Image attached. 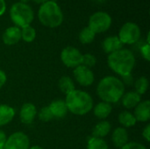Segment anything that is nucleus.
Returning <instances> with one entry per match:
<instances>
[{"instance_id": "1", "label": "nucleus", "mask_w": 150, "mask_h": 149, "mask_svg": "<svg viewBox=\"0 0 150 149\" xmlns=\"http://www.w3.org/2000/svg\"><path fill=\"white\" fill-rule=\"evenodd\" d=\"M99 97L106 103L118 102L125 91V85L121 80L114 76H106L103 78L97 88Z\"/></svg>"}, {"instance_id": "2", "label": "nucleus", "mask_w": 150, "mask_h": 149, "mask_svg": "<svg viewBox=\"0 0 150 149\" xmlns=\"http://www.w3.org/2000/svg\"><path fill=\"white\" fill-rule=\"evenodd\" d=\"M135 64V57L128 49H120L108 56L109 67L117 74L126 76L131 74Z\"/></svg>"}, {"instance_id": "3", "label": "nucleus", "mask_w": 150, "mask_h": 149, "mask_svg": "<svg viewBox=\"0 0 150 149\" xmlns=\"http://www.w3.org/2000/svg\"><path fill=\"white\" fill-rule=\"evenodd\" d=\"M68 111L76 115H84L93 106L91 97L85 91L74 90L67 95L65 101Z\"/></svg>"}, {"instance_id": "4", "label": "nucleus", "mask_w": 150, "mask_h": 149, "mask_svg": "<svg viewBox=\"0 0 150 149\" xmlns=\"http://www.w3.org/2000/svg\"><path fill=\"white\" fill-rule=\"evenodd\" d=\"M38 18L43 25L54 28L62 23L63 14L57 3L48 0L40 5L38 11Z\"/></svg>"}, {"instance_id": "5", "label": "nucleus", "mask_w": 150, "mask_h": 149, "mask_svg": "<svg viewBox=\"0 0 150 149\" xmlns=\"http://www.w3.org/2000/svg\"><path fill=\"white\" fill-rule=\"evenodd\" d=\"M10 17L16 26L23 28L30 25L33 20L34 14L33 9L27 4L18 2L11 5Z\"/></svg>"}, {"instance_id": "6", "label": "nucleus", "mask_w": 150, "mask_h": 149, "mask_svg": "<svg viewBox=\"0 0 150 149\" xmlns=\"http://www.w3.org/2000/svg\"><path fill=\"white\" fill-rule=\"evenodd\" d=\"M112 25L111 16L105 11H97L93 13L89 19V27L95 33H101L107 31Z\"/></svg>"}, {"instance_id": "7", "label": "nucleus", "mask_w": 150, "mask_h": 149, "mask_svg": "<svg viewBox=\"0 0 150 149\" xmlns=\"http://www.w3.org/2000/svg\"><path fill=\"white\" fill-rule=\"evenodd\" d=\"M119 39L124 44H134L141 37V29L134 22H127L122 25L119 32Z\"/></svg>"}, {"instance_id": "8", "label": "nucleus", "mask_w": 150, "mask_h": 149, "mask_svg": "<svg viewBox=\"0 0 150 149\" xmlns=\"http://www.w3.org/2000/svg\"><path fill=\"white\" fill-rule=\"evenodd\" d=\"M83 54L80 51L73 47H65L61 54V59L64 65L69 68H76L82 64Z\"/></svg>"}, {"instance_id": "9", "label": "nucleus", "mask_w": 150, "mask_h": 149, "mask_svg": "<svg viewBox=\"0 0 150 149\" xmlns=\"http://www.w3.org/2000/svg\"><path fill=\"white\" fill-rule=\"evenodd\" d=\"M29 145L28 137L21 132H17L6 140L4 149H29Z\"/></svg>"}, {"instance_id": "10", "label": "nucleus", "mask_w": 150, "mask_h": 149, "mask_svg": "<svg viewBox=\"0 0 150 149\" xmlns=\"http://www.w3.org/2000/svg\"><path fill=\"white\" fill-rule=\"evenodd\" d=\"M76 80L83 86H90L94 82V75L92 71L83 65H79L74 70Z\"/></svg>"}, {"instance_id": "11", "label": "nucleus", "mask_w": 150, "mask_h": 149, "mask_svg": "<svg viewBox=\"0 0 150 149\" xmlns=\"http://www.w3.org/2000/svg\"><path fill=\"white\" fill-rule=\"evenodd\" d=\"M20 40H21V29L18 26L8 27L3 34L4 43L9 46L17 44Z\"/></svg>"}, {"instance_id": "12", "label": "nucleus", "mask_w": 150, "mask_h": 149, "mask_svg": "<svg viewBox=\"0 0 150 149\" xmlns=\"http://www.w3.org/2000/svg\"><path fill=\"white\" fill-rule=\"evenodd\" d=\"M36 114H37L36 107L31 103H26L23 105L20 110V113H19L20 120L24 124H31L34 120Z\"/></svg>"}, {"instance_id": "13", "label": "nucleus", "mask_w": 150, "mask_h": 149, "mask_svg": "<svg viewBox=\"0 0 150 149\" xmlns=\"http://www.w3.org/2000/svg\"><path fill=\"white\" fill-rule=\"evenodd\" d=\"M134 118L136 121L145 122L150 118V102L149 100L144 101L137 105L134 111Z\"/></svg>"}, {"instance_id": "14", "label": "nucleus", "mask_w": 150, "mask_h": 149, "mask_svg": "<svg viewBox=\"0 0 150 149\" xmlns=\"http://www.w3.org/2000/svg\"><path fill=\"white\" fill-rule=\"evenodd\" d=\"M103 49L106 54H112L122 48L123 43L120 40L118 36L107 37L103 41Z\"/></svg>"}, {"instance_id": "15", "label": "nucleus", "mask_w": 150, "mask_h": 149, "mask_svg": "<svg viewBox=\"0 0 150 149\" xmlns=\"http://www.w3.org/2000/svg\"><path fill=\"white\" fill-rule=\"evenodd\" d=\"M48 107L53 117H55V118H63L64 116H66L68 112L67 105L65 101H62V100H55L52 102Z\"/></svg>"}, {"instance_id": "16", "label": "nucleus", "mask_w": 150, "mask_h": 149, "mask_svg": "<svg viewBox=\"0 0 150 149\" xmlns=\"http://www.w3.org/2000/svg\"><path fill=\"white\" fill-rule=\"evenodd\" d=\"M112 141L117 148H122L128 143V134L125 128L118 127L112 133Z\"/></svg>"}, {"instance_id": "17", "label": "nucleus", "mask_w": 150, "mask_h": 149, "mask_svg": "<svg viewBox=\"0 0 150 149\" xmlns=\"http://www.w3.org/2000/svg\"><path fill=\"white\" fill-rule=\"evenodd\" d=\"M122 104L127 109H132L140 103L141 101V95H139L137 92L130 91L122 96Z\"/></svg>"}, {"instance_id": "18", "label": "nucleus", "mask_w": 150, "mask_h": 149, "mask_svg": "<svg viewBox=\"0 0 150 149\" xmlns=\"http://www.w3.org/2000/svg\"><path fill=\"white\" fill-rule=\"evenodd\" d=\"M15 115V111L13 108L6 105H0V126H4L11 122Z\"/></svg>"}, {"instance_id": "19", "label": "nucleus", "mask_w": 150, "mask_h": 149, "mask_svg": "<svg viewBox=\"0 0 150 149\" xmlns=\"http://www.w3.org/2000/svg\"><path fill=\"white\" fill-rule=\"evenodd\" d=\"M112 112V105L106 102L98 104L94 108V114L98 119H106Z\"/></svg>"}, {"instance_id": "20", "label": "nucleus", "mask_w": 150, "mask_h": 149, "mask_svg": "<svg viewBox=\"0 0 150 149\" xmlns=\"http://www.w3.org/2000/svg\"><path fill=\"white\" fill-rule=\"evenodd\" d=\"M111 130V124L107 121H101L96 125L93 129V137L95 138H102L106 136Z\"/></svg>"}, {"instance_id": "21", "label": "nucleus", "mask_w": 150, "mask_h": 149, "mask_svg": "<svg viewBox=\"0 0 150 149\" xmlns=\"http://www.w3.org/2000/svg\"><path fill=\"white\" fill-rule=\"evenodd\" d=\"M60 90L66 95L75 90V85L72 79L69 76H62L59 81Z\"/></svg>"}, {"instance_id": "22", "label": "nucleus", "mask_w": 150, "mask_h": 149, "mask_svg": "<svg viewBox=\"0 0 150 149\" xmlns=\"http://www.w3.org/2000/svg\"><path fill=\"white\" fill-rule=\"evenodd\" d=\"M119 121L125 127L134 126L136 123L134 116L128 112H122L119 116Z\"/></svg>"}, {"instance_id": "23", "label": "nucleus", "mask_w": 150, "mask_h": 149, "mask_svg": "<svg viewBox=\"0 0 150 149\" xmlns=\"http://www.w3.org/2000/svg\"><path fill=\"white\" fill-rule=\"evenodd\" d=\"M96 33L89 27H84L79 33V40L83 44H90L95 39Z\"/></svg>"}, {"instance_id": "24", "label": "nucleus", "mask_w": 150, "mask_h": 149, "mask_svg": "<svg viewBox=\"0 0 150 149\" xmlns=\"http://www.w3.org/2000/svg\"><path fill=\"white\" fill-rule=\"evenodd\" d=\"M36 37V31L31 25L23 27L21 30V39L25 42H32Z\"/></svg>"}, {"instance_id": "25", "label": "nucleus", "mask_w": 150, "mask_h": 149, "mask_svg": "<svg viewBox=\"0 0 150 149\" xmlns=\"http://www.w3.org/2000/svg\"><path fill=\"white\" fill-rule=\"evenodd\" d=\"M87 149H108V146L104 140L92 137L88 141Z\"/></svg>"}, {"instance_id": "26", "label": "nucleus", "mask_w": 150, "mask_h": 149, "mask_svg": "<svg viewBox=\"0 0 150 149\" xmlns=\"http://www.w3.org/2000/svg\"><path fill=\"white\" fill-rule=\"evenodd\" d=\"M135 89H136V92L141 95V94H144L149 87V81L146 77H140L136 82H135Z\"/></svg>"}, {"instance_id": "27", "label": "nucleus", "mask_w": 150, "mask_h": 149, "mask_svg": "<svg viewBox=\"0 0 150 149\" xmlns=\"http://www.w3.org/2000/svg\"><path fill=\"white\" fill-rule=\"evenodd\" d=\"M95 64H96V58L94 55H92L91 54H86L83 55L81 65H83V66L87 67L88 68H90L95 66Z\"/></svg>"}, {"instance_id": "28", "label": "nucleus", "mask_w": 150, "mask_h": 149, "mask_svg": "<svg viewBox=\"0 0 150 149\" xmlns=\"http://www.w3.org/2000/svg\"><path fill=\"white\" fill-rule=\"evenodd\" d=\"M39 118L41 121L43 122H47V121H50L54 117L49 110V107L47 106V107H43L40 112H39Z\"/></svg>"}, {"instance_id": "29", "label": "nucleus", "mask_w": 150, "mask_h": 149, "mask_svg": "<svg viewBox=\"0 0 150 149\" xmlns=\"http://www.w3.org/2000/svg\"><path fill=\"white\" fill-rule=\"evenodd\" d=\"M121 149H147L145 146L142 144L137 143V142H128L124 147H122Z\"/></svg>"}, {"instance_id": "30", "label": "nucleus", "mask_w": 150, "mask_h": 149, "mask_svg": "<svg viewBox=\"0 0 150 149\" xmlns=\"http://www.w3.org/2000/svg\"><path fill=\"white\" fill-rule=\"evenodd\" d=\"M141 52H142V54L143 56V58L147 61H149L150 60V47L149 44H145L141 48Z\"/></svg>"}, {"instance_id": "31", "label": "nucleus", "mask_w": 150, "mask_h": 149, "mask_svg": "<svg viewBox=\"0 0 150 149\" xmlns=\"http://www.w3.org/2000/svg\"><path fill=\"white\" fill-rule=\"evenodd\" d=\"M142 135H143V137L146 139V141H150V126L149 125H148V126H146V128L143 130Z\"/></svg>"}, {"instance_id": "32", "label": "nucleus", "mask_w": 150, "mask_h": 149, "mask_svg": "<svg viewBox=\"0 0 150 149\" xmlns=\"http://www.w3.org/2000/svg\"><path fill=\"white\" fill-rule=\"evenodd\" d=\"M123 81L122 82L123 83H125L126 84H132L133 83V76H131V74H128V75H126V76H123Z\"/></svg>"}, {"instance_id": "33", "label": "nucleus", "mask_w": 150, "mask_h": 149, "mask_svg": "<svg viewBox=\"0 0 150 149\" xmlns=\"http://www.w3.org/2000/svg\"><path fill=\"white\" fill-rule=\"evenodd\" d=\"M5 141H6L5 133H4V132L0 131V149H4Z\"/></svg>"}, {"instance_id": "34", "label": "nucleus", "mask_w": 150, "mask_h": 149, "mask_svg": "<svg viewBox=\"0 0 150 149\" xmlns=\"http://www.w3.org/2000/svg\"><path fill=\"white\" fill-rule=\"evenodd\" d=\"M6 11V4L4 0H0V16H2Z\"/></svg>"}, {"instance_id": "35", "label": "nucleus", "mask_w": 150, "mask_h": 149, "mask_svg": "<svg viewBox=\"0 0 150 149\" xmlns=\"http://www.w3.org/2000/svg\"><path fill=\"white\" fill-rule=\"evenodd\" d=\"M5 82H6V76L4 71L0 70V88L3 87V85L5 83Z\"/></svg>"}, {"instance_id": "36", "label": "nucleus", "mask_w": 150, "mask_h": 149, "mask_svg": "<svg viewBox=\"0 0 150 149\" xmlns=\"http://www.w3.org/2000/svg\"><path fill=\"white\" fill-rule=\"evenodd\" d=\"M33 2H34L35 4H44V3H46L47 1H48V0H32Z\"/></svg>"}, {"instance_id": "37", "label": "nucleus", "mask_w": 150, "mask_h": 149, "mask_svg": "<svg viewBox=\"0 0 150 149\" xmlns=\"http://www.w3.org/2000/svg\"><path fill=\"white\" fill-rule=\"evenodd\" d=\"M29 149H43L41 147H39V146H33V147H32L31 148Z\"/></svg>"}, {"instance_id": "38", "label": "nucleus", "mask_w": 150, "mask_h": 149, "mask_svg": "<svg viewBox=\"0 0 150 149\" xmlns=\"http://www.w3.org/2000/svg\"><path fill=\"white\" fill-rule=\"evenodd\" d=\"M28 0H21V3H24V4H26V2H27Z\"/></svg>"}]
</instances>
